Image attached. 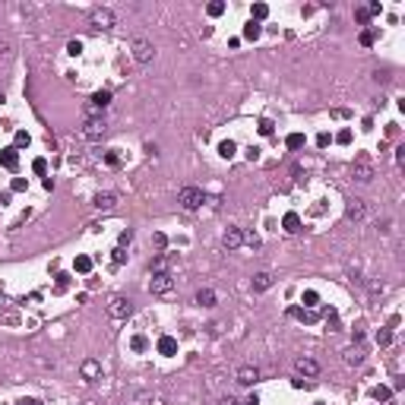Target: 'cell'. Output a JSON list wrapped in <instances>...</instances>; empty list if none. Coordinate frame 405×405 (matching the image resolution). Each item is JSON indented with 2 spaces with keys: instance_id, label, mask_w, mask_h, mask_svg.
Masks as SVG:
<instances>
[{
  "instance_id": "30",
  "label": "cell",
  "mask_w": 405,
  "mask_h": 405,
  "mask_svg": "<svg viewBox=\"0 0 405 405\" xmlns=\"http://www.w3.org/2000/svg\"><path fill=\"white\" fill-rule=\"evenodd\" d=\"M355 19H358L361 26H367V22H371V13H367V7H358V10H355Z\"/></svg>"
},
{
  "instance_id": "32",
  "label": "cell",
  "mask_w": 405,
  "mask_h": 405,
  "mask_svg": "<svg viewBox=\"0 0 405 405\" xmlns=\"http://www.w3.org/2000/svg\"><path fill=\"white\" fill-rule=\"evenodd\" d=\"M105 162H108L111 168H117V165H121V156H117V149H111V152H105Z\"/></svg>"
},
{
  "instance_id": "3",
  "label": "cell",
  "mask_w": 405,
  "mask_h": 405,
  "mask_svg": "<svg viewBox=\"0 0 405 405\" xmlns=\"http://www.w3.org/2000/svg\"><path fill=\"white\" fill-rule=\"evenodd\" d=\"M351 174H355L358 184H371L374 181V162H371V156H358V159H355Z\"/></svg>"
},
{
  "instance_id": "13",
  "label": "cell",
  "mask_w": 405,
  "mask_h": 405,
  "mask_svg": "<svg viewBox=\"0 0 405 405\" xmlns=\"http://www.w3.org/2000/svg\"><path fill=\"white\" fill-rule=\"evenodd\" d=\"M367 216V206H364V199H351L348 206H345V219H351V222H361Z\"/></svg>"
},
{
  "instance_id": "23",
  "label": "cell",
  "mask_w": 405,
  "mask_h": 405,
  "mask_svg": "<svg viewBox=\"0 0 405 405\" xmlns=\"http://www.w3.org/2000/svg\"><path fill=\"white\" fill-rule=\"evenodd\" d=\"M234 152H237V146H234L231 139H225V142H219V156H222V159H231Z\"/></svg>"
},
{
  "instance_id": "25",
  "label": "cell",
  "mask_w": 405,
  "mask_h": 405,
  "mask_svg": "<svg viewBox=\"0 0 405 405\" xmlns=\"http://www.w3.org/2000/svg\"><path fill=\"white\" fill-rule=\"evenodd\" d=\"M301 301H304V307H317V304H320V294H317V291H304Z\"/></svg>"
},
{
  "instance_id": "20",
  "label": "cell",
  "mask_w": 405,
  "mask_h": 405,
  "mask_svg": "<svg viewBox=\"0 0 405 405\" xmlns=\"http://www.w3.org/2000/svg\"><path fill=\"white\" fill-rule=\"evenodd\" d=\"M174 351H177V342L171 336H162L159 339V355H174Z\"/></svg>"
},
{
  "instance_id": "41",
  "label": "cell",
  "mask_w": 405,
  "mask_h": 405,
  "mask_svg": "<svg viewBox=\"0 0 405 405\" xmlns=\"http://www.w3.org/2000/svg\"><path fill=\"white\" fill-rule=\"evenodd\" d=\"M260 133L269 136V133H272V121H260Z\"/></svg>"
},
{
  "instance_id": "12",
  "label": "cell",
  "mask_w": 405,
  "mask_h": 405,
  "mask_svg": "<svg viewBox=\"0 0 405 405\" xmlns=\"http://www.w3.org/2000/svg\"><path fill=\"white\" fill-rule=\"evenodd\" d=\"M272 282H276V279H272V272H257V276L250 279V288H254L257 294H263V291L272 288Z\"/></svg>"
},
{
  "instance_id": "28",
  "label": "cell",
  "mask_w": 405,
  "mask_h": 405,
  "mask_svg": "<svg viewBox=\"0 0 405 405\" xmlns=\"http://www.w3.org/2000/svg\"><path fill=\"white\" fill-rule=\"evenodd\" d=\"M389 396H392V389H389V386H377V389H374V399H377V402H386Z\"/></svg>"
},
{
  "instance_id": "38",
  "label": "cell",
  "mask_w": 405,
  "mask_h": 405,
  "mask_svg": "<svg viewBox=\"0 0 405 405\" xmlns=\"http://www.w3.org/2000/svg\"><path fill=\"white\" fill-rule=\"evenodd\" d=\"M244 244H250V247H254V250H257V247H260V237H257L254 231H250V234H244Z\"/></svg>"
},
{
  "instance_id": "44",
  "label": "cell",
  "mask_w": 405,
  "mask_h": 405,
  "mask_svg": "<svg viewBox=\"0 0 405 405\" xmlns=\"http://www.w3.org/2000/svg\"><path fill=\"white\" fill-rule=\"evenodd\" d=\"M219 405H237V399H234V396H222Z\"/></svg>"
},
{
  "instance_id": "9",
  "label": "cell",
  "mask_w": 405,
  "mask_h": 405,
  "mask_svg": "<svg viewBox=\"0 0 405 405\" xmlns=\"http://www.w3.org/2000/svg\"><path fill=\"white\" fill-rule=\"evenodd\" d=\"M244 244V231L237 228V225H228V228H225V234H222V247L225 250H237Z\"/></svg>"
},
{
  "instance_id": "2",
  "label": "cell",
  "mask_w": 405,
  "mask_h": 405,
  "mask_svg": "<svg viewBox=\"0 0 405 405\" xmlns=\"http://www.w3.org/2000/svg\"><path fill=\"white\" fill-rule=\"evenodd\" d=\"M177 202H181L187 212H193V209H199L202 202H206V193H202L199 187H184L181 193H177Z\"/></svg>"
},
{
  "instance_id": "17",
  "label": "cell",
  "mask_w": 405,
  "mask_h": 405,
  "mask_svg": "<svg viewBox=\"0 0 405 405\" xmlns=\"http://www.w3.org/2000/svg\"><path fill=\"white\" fill-rule=\"evenodd\" d=\"M196 304L199 307H216V291H212V288H199L196 291Z\"/></svg>"
},
{
  "instance_id": "7",
  "label": "cell",
  "mask_w": 405,
  "mask_h": 405,
  "mask_svg": "<svg viewBox=\"0 0 405 405\" xmlns=\"http://www.w3.org/2000/svg\"><path fill=\"white\" fill-rule=\"evenodd\" d=\"M130 314H133V304H130L127 297L117 294V297H111V301H108V317L111 320H127Z\"/></svg>"
},
{
  "instance_id": "22",
  "label": "cell",
  "mask_w": 405,
  "mask_h": 405,
  "mask_svg": "<svg viewBox=\"0 0 405 405\" xmlns=\"http://www.w3.org/2000/svg\"><path fill=\"white\" fill-rule=\"evenodd\" d=\"M250 16H254V22L266 19V16H269V7H266V4H254V7H250Z\"/></svg>"
},
{
  "instance_id": "48",
  "label": "cell",
  "mask_w": 405,
  "mask_h": 405,
  "mask_svg": "<svg viewBox=\"0 0 405 405\" xmlns=\"http://www.w3.org/2000/svg\"><path fill=\"white\" fill-rule=\"evenodd\" d=\"M22 405H26V402H22Z\"/></svg>"
},
{
  "instance_id": "27",
  "label": "cell",
  "mask_w": 405,
  "mask_h": 405,
  "mask_svg": "<svg viewBox=\"0 0 405 405\" xmlns=\"http://www.w3.org/2000/svg\"><path fill=\"white\" fill-rule=\"evenodd\" d=\"M389 342H392V332L389 329H377V345H383V348H386Z\"/></svg>"
},
{
  "instance_id": "43",
  "label": "cell",
  "mask_w": 405,
  "mask_h": 405,
  "mask_svg": "<svg viewBox=\"0 0 405 405\" xmlns=\"http://www.w3.org/2000/svg\"><path fill=\"white\" fill-rule=\"evenodd\" d=\"M367 13H371V16H380V13H383V7H380V4H377V0H374V4H371V7H367Z\"/></svg>"
},
{
  "instance_id": "14",
  "label": "cell",
  "mask_w": 405,
  "mask_h": 405,
  "mask_svg": "<svg viewBox=\"0 0 405 405\" xmlns=\"http://www.w3.org/2000/svg\"><path fill=\"white\" fill-rule=\"evenodd\" d=\"M0 165H4L7 171H16V168H19V156H16V149H4V152H0Z\"/></svg>"
},
{
  "instance_id": "33",
  "label": "cell",
  "mask_w": 405,
  "mask_h": 405,
  "mask_svg": "<svg viewBox=\"0 0 405 405\" xmlns=\"http://www.w3.org/2000/svg\"><path fill=\"white\" fill-rule=\"evenodd\" d=\"M130 345H133V351H146V345H149V342H146V336H136Z\"/></svg>"
},
{
  "instance_id": "39",
  "label": "cell",
  "mask_w": 405,
  "mask_h": 405,
  "mask_svg": "<svg viewBox=\"0 0 405 405\" xmlns=\"http://www.w3.org/2000/svg\"><path fill=\"white\" fill-rule=\"evenodd\" d=\"M124 260H127V254H124V247H117V250H114V266H121Z\"/></svg>"
},
{
  "instance_id": "46",
  "label": "cell",
  "mask_w": 405,
  "mask_h": 405,
  "mask_svg": "<svg viewBox=\"0 0 405 405\" xmlns=\"http://www.w3.org/2000/svg\"><path fill=\"white\" fill-rule=\"evenodd\" d=\"M26 405H41V402H38V399H29V402H26Z\"/></svg>"
},
{
  "instance_id": "45",
  "label": "cell",
  "mask_w": 405,
  "mask_h": 405,
  "mask_svg": "<svg viewBox=\"0 0 405 405\" xmlns=\"http://www.w3.org/2000/svg\"><path fill=\"white\" fill-rule=\"evenodd\" d=\"M244 405H260V399H257V396H250V399H247Z\"/></svg>"
},
{
  "instance_id": "5",
  "label": "cell",
  "mask_w": 405,
  "mask_h": 405,
  "mask_svg": "<svg viewBox=\"0 0 405 405\" xmlns=\"http://www.w3.org/2000/svg\"><path fill=\"white\" fill-rule=\"evenodd\" d=\"M111 105V92L108 89H102V92H95L92 98H89V105H86V114L89 117H102V111Z\"/></svg>"
},
{
  "instance_id": "35",
  "label": "cell",
  "mask_w": 405,
  "mask_h": 405,
  "mask_svg": "<svg viewBox=\"0 0 405 405\" xmlns=\"http://www.w3.org/2000/svg\"><path fill=\"white\" fill-rule=\"evenodd\" d=\"M67 54H73V57L82 54V41H70V44H67Z\"/></svg>"
},
{
  "instance_id": "10",
  "label": "cell",
  "mask_w": 405,
  "mask_h": 405,
  "mask_svg": "<svg viewBox=\"0 0 405 405\" xmlns=\"http://www.w3.org/2000/svg\"><path fill=\"white\" fill-rule=\"evenodd\" d=\"M294 371L301 374V377H317V374H320V361H314V358H307V355H301V358H294Z\"/></svg>"
},
{
  "instance_id": "37",
  "label": "cell",
  "mask_w": 405,
  "mask_h": 405,
  "mask_svg": "<svg viewBox=\"0 0 405 405\" xmlns=\"http://www.w3.org/2000/svg\"><path fill=\"white\" fill-rule=\"evenodd\" d=\"M336 142H342V146H348V142H351V130H342V133L336 136Z\"/></svg>"
},
{
  "instance_id": "36",
  "label": "cell",
  "mask_w": 405,
  "mask_h": 405,
  "mask_svg": "<svg viewBox=\"0 0 405 405\" xmlns=\"http://www.w3.org/2000/svg\"><path fill=\"white\" fill-rule=\"evenodd\" d=\"M29 133H26V130H19V133H16V146H29Z\"/></svg>"
},
{
  "instance_id": "42",
  "label": "cell",
  "mask_w": 405,
  "mask_h": 405,
  "mask_svg": "<svg viewBox=\"0 0 405 405\" xmlns=\"http://www.w3.org/2000/svg\"><path fill=\"white\" fill-rule=\"evenodd\" d=\"M67 285H70V276H57V291H67Z\"/></svg>"
},
{
  "instance_id": "6",
  "label": "cell",
  "mask_w": 405,
  "mask_h": 405,
  "mask_svg": "<svg viewBox=\"0 0 405 405\" xmlns=\"http://www.w3.org/2000/svg\"><path fill=\"white\" fill-rule=\"evenodd\" d=\"M133 57H136V64H149L152 57H156V44H152L149 38H133Z\"/></svg>"
},
{
  "instance_id": "1",
  "label": "cell",
  "mask_w": 405,
  "mask_h": 405,
  "mask_svg": "<svg viewBox=\"0 0 405 405\" xmlns=\"http://www.w3.org/2000/svg\"><path fill=\"white\" fill-rule=\"evenodd\" d=\"M89 22L95 29H102V32H108V29H114L117 26V13L111 7H95L92 13H89Z\"/></svg>"
},
{
  "instance_id": "15",
  "label": "cell",
  "mask_w": 405,
  "mask_h": 405,
  "mask_svg": "<svg viewBox=\"0 0 405 405\" xmlns=\"http://www.w3.org/2000/svg\"><path fill=\"white\" fill-rule=\"evenodd\" d=\"M342 361L348 364V367H358V364L364 361V351H361V348H355V345H351V348H345V351H342Z\"/></svg>"
},
{
  "instance_id": "26",
  "label": "cell",
  "mask_w": 405,
  "mask_h": 405,
  "mask_svg": "<svg viewBox=\"0 0 405 405\" xmlns=\"http://www.w3.org/2000/svg\"><path fill=\"white\" fill-rule=\"evenodd\" d=\"M206 13H209V16H222V13H225V4H222V0H212V4L206 7Z\"/></svg>"
},
{
  "instance_id": "47",
  "label": "cell",
  "mask_w": 405,
  "mask_h": 405,
  "mask_svg": "<svg viewBox=\"0 0 405 405\" xmlns=\"http://www.w3.org/2000/svg\"><path fill=\"white\" fill-rule=\"evenodd\" d=\"M0 105H4V92H0Z\"/></svg>"
},
{
  "instance_id": "8",
  "label": "cell",
  "mask_w": 405,
  "mask_h": 405,
  "mask_svg": "<svg viewBox=\"0 0 405 405\" xmlns=\"http://www.w3.org/2000/svg\"><path fill=\"white\" fill-rule=\"evenodd\" d=\"M105 133H108L105 117H86V124H82V136H86V139H102Z\"/></svg>"
},
{
  "instance_id": "16",
  "label": "cell",
  "mask_w": 405,
  "mask_h": 405,
  "mask_svg": "<svg viewBox=\"0 0 405 405\" xmlns=\"http://www.w3.org/2000/svg\"><path fill=\"white\" fill-rule=\"evenodd\" d=\"M79 371H82V377H86V380H95V377H102V364L95 361V358H89V361H82Z\"/></svg>"
},
{
  "instance_id": "4",
  "label": "cell",
  "mask_w": 405,
  "mask_h": 405,
  "mask_svg": "<svg viewBox=\"0 0 405 405\" xmlns=\"http://www.w3.org/2000/svg\"><path fill=\"white\" fill-rule=\"evenodd\" d=\"M171 291H174V276L171 272H152L149 294H171Z\"/></svg>"
},
{
  "instance_id": "18",
  "label": "cell",
  "mask_w": 405,
  "mask_h": 405,
  "mask_svg": "<svg viewBox=\"0 0 405 405\" xmlns=\"http://www.w3.org/2000/svg\"><path fill=\"white\" fill-rule=\"evenodd\" d=\"M95 209H114V202H117V196L114 193H95Z\"/></svg>"
},
{
  "instance_id": "11",
  "label": "cell",
  "mask_w": 405,
  "mask_h": 405,
  "mask_svg": "<svg viewBox=\"0 0 405 405\" xmlns=\"http://www.w3.org/2000/svg\"><path fill=\"white\" fill-rule=\"evenodd\" d=\"M234 377H237V383H241V386H254L257 380H260V371H257L254 364H244V367H237Z\"/></svg>"
},
{
  "instance_id": "29",
  "label": "cell",
  "mask_w": 405,
  "mask_h": 405,
  "mask_svg": "<svg viewBox=\"0 0 405 405\" xmlns=\"http://www.w3.org/2000/svg\"><path fill=\"white\" fill-rule=\"evenodd\" d=\"M73 266H76V272H89V269H92V260H89V257H76Z\"/></svg>"
},
{
  "instance_id": "21",
  "label": "cell",
  "mask_w": 405,
  "mask_h": 405,
  "mask_svg": "<svg viewBox=\"0 0 405 405\" xmlns=\"http://www.w3.org/2000/svg\"><path fill=\"white\" fill-rule=\"evenodd\" d=\"M285 231H291V234L301 231V219H297V212H288V216H285Z\"/></svg>"
},
{
  "instance_id": "19",
  "label": "cell",
  "mask_w": 405,
  "mask_h": 405,
  "mask_svg": "<svg viewBox=\"0 0 405 405\" xmlns=\"http://www.w3.org/2000/svg\"><path fill=\"white\" fill-rule=\"evenodd\" d=\"M260 35H263V26H260V22H254V19H250L247 26H244V38H247V41H257Z\"/></svg>"
},
{
  "instance_id": "31",
  "label": "cell",
  "mask_w": 405,
  "mask_h": 405,
  "mask_svg": "<svg viewBox=\"0 0 405 405\" xmlns=\"http://www.w3.org/2000/svg\"><path fill=\"white\" fill-rule=\"evenodd\" d=\"M285 142H288V149H301V146H304V136H301V133H291Z\"/></svg>"
},
{
  "instance_id": "40",
  "label": "cell",
  "mask_w": 405,
  "mask_h": 405,
  "mask_svg": "<svg viewBox=\"0 0 405 405\" xmlns=\"http://www.w3.org/2000/svg\"><path fill=\"white\" fill-rule=\"evenodd\" d=\"M329 139H332L329 133H320V136H317V146H320V149H326V146H329Z\"/></svg>"
},
{
  "instance_id": "24",
  "label": "cell",
  "mask_w": 405,
  "mask_h": 405,
  "mask_svg": "<svg viewBox=\"0 0 405 405\" xmlns=\"http://www.w3.org/2000/svg\"><path fill=\"white\" fill-rule=\"evenodd\" d=\"M358 41H361V44H364V47H371V44H374V41H377V29H364V32H361V35H358Z\"/></svg>"
},
{
  "instance_id": "34",
  "label": "cell",
  "mask_w": 405,
  "mask_h": 405,
  "mask_svg": "<svg viewBox=\"0 0 405 405\" xmlns=\"http://www.w3.org/2000/svg\"><path fill=\"white\" fill-rule=\"evenodd\" d=\"M130 241H133V231H130V228H127V231H124L121 237H117V247H127Z\"/></svg>"
}]
</instances>
